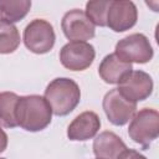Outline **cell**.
Wrapping results in <instances>:
<instances>
[{
    "mask_svg": "<svg viewBox=\"0 0 159 159\" xmlns=\"http://www.w3.org/2000/svg\"><path fill=\"white\" fill-rule=\"evenodd\" d=\"M6 147H7V135L0 128V154L6 149Z\"/></svg>",
    "mask_w": 159,
    "mask_h": 159,
    "instance_id": "19",
    "label": "cell"
},
{
    "mask_svg": "<svg viewBox=\"0 0 159 159\" xmlns=\"http://www.w3.org/2000/svg\"><path fill=\"white\" fill-rule=\"evenodd\" d=\"M97 159H98V158H97Z\"/></svg>",
    "mask_w": 159,
    "mask_h": 159,
    "instance_id": "21",
    "label": "cell"
},
{
    "mask_svg": "<svg viewBox=\"0 0 159 159\" xmlns=\"http://www.w3.org/2000/svg\"><path fill=\"white\" fill-rule=\"evenodd\" d=\"M138 19L137 6L133 1L129 0H112L108 15H107V26L116 31L123 32L133 27Z\"/></svg>",
    "mask_w": 159,
    "mask_h": 159,
    "instance_id": "10",
    "label": "cell"
},
{
    "mask_svg": "<svg viewBox=\"0 0 159 159\" xmlns=\"http://www.w3.org/2000/svg\"><path fill=\"white\" fill-rule=\"evenodd\" d=\"M20 45V34L16 26L0 20V53H11Z\"/></svg>",
    "mask_w": 159,
    "mask_h": 159,
    "instance_id": "16",
    "label": "cell"
},
{
    "mask_svg": "<svg viewBox=\"0 0 159 159\" xmlns=\"http://www.w3.org/2000/svg\"><path fill=\"white\" fill-rule=\"evenodd\" d=\"M127 149L125 143L113 132L104 130L93 140V153L98 159H117Z\"/></svg>",
    "mask_w": 159,
    "mask_h": 159,
    "instance_id": "12",
    "label": "cell"
},
{
    "mask_svg": "<svg viewBox=\"0 0 159 159\" xmlns=\"http://www.w3.org/2000/svg\"><path fill=\"white\" fill-rule=\"evenodd\" d=\"M112 0H92L86 4V15L93 25L107 26V15Z\"/></svg>",
    "mask_w": 159,
    "mask_h": 159,
    "instance_id": "17",
    "label": "cell"
},
{
    "mask_svg": "<svg viewBox=\"0 0 159 159\" xmlns=\"http://www.w3.org/2000/svg\"><path fill=\"white\" fill-rule=\"evenodd\" d=\"M114 55L128 63H147L153 58L154 51L148 37L137 32L119 40Z\"/></svg>",
    "mask_w": 159,
    "mask_h": 159,
    "instance_id": "4",
    "label": "cell"
},
{
    "mask_svg": "<svg viewBox=\"0 0 159 159\" xmlns=\"http://www.w3.org/2000/svg\"><path fill=\"white\" fill-rule=\"evenodd\" d=\"M117 159H147V158L143 154H140L139 152H137L134 149H128L127 148L125 150H123L119 154V157Z\"/></svg>",
    "mask_w": 159,
    "mask_h": 159,
    "instance_id": "18",
    "label": "cell"
},
{
    "mask_svg": "<svg viewBox=\"0 0 159 159\" xmlns=\"http://www.w3.org/2000/svg\"><path fill=\"white\" fill-rule=\"evenodd\" d=\"M56 35L52 25L42 19L32 20L24 30V43L34 53H47L55 45Z\"/></svg>",
    "mask_w": 159,
    "mask_h": 159,
    "instance_id": "5",
    "label": "cell"
},
{
    "mask_svg": "<svg viewBox=\"0 0 159 159\" xmlns=\"http://www.w3.org/2000/svg\"><path fill=\"white\" fill-rule=\"evenodd\" d=\"M52 118V109L45 97L30 94L19 97L16 106L17 125L29 132H39L45 129Z\"/></svg>",
    "mask_w": 159,
    "mask_h": 159,
    "instance_id": "1",
    "label": "cell"
},
{
    "mask_svg": "<svg viewBox=\"0 0 159 159\" xmlns=\"http://www.w3.org/2000/svg\"><path fill=\"white\" fill-rule=\"evenodd\" d=\"M19 96L14 92H0V124L5 128L17 127L16 106Z\"/></svg>",
    "mask_w": 159,
    "mask_h": 159,
    "instance_id": "14",
    "label": "cell"
},
{
    "mask_svg": "<svg viewBox=\"0 0 159 159\" xmlns=\"http://www.w3.org/2000/svg\"><path fill=\"white\" fill-rule=\"evenodd\" d=\"M61 27L65 36L72 41L86 42V40H91L96 35L93 22L88 19L86 12L80 9L67 11L62 17Z\"/></svg>",
    "mask_w": 159,
    "mask_h": 159,
    "instance_id": "8",
    "label": "cell"
},
{
    "mask_svg": "<svg viewBox=\"0 0 159 159\" xmlns=\"http://www.w3.org/2000/svg\"><path fill=\"white\" fill-rule=\"evenodd\" d=\"M0 159H4V158H0Z\"/></svg>",
    "mask_w": 159,
    "mask_h": 159,
    "instance_id": "20",
    "label": "cell"
},
{
    "mask_svg": "<svg viewBox=\"0 0 159 159\" xmlns=\"http://www.w3.org/2000/svg\"><path fill=\"white\" fill-rule=\"evenodd\" d=\"M30 7V0H0V16L2 20L12 24L24 19Z\"/></svg>",
    "mask_w": 159,
    "mask_h": 159,
    "instance_id": "15",
    "label": "cell"
},
{
    "mask_svg": "<svg viewBox=\"0 0 159 159\" xmlns=\"http://www.w3.org/2000/svg\"><path fill=\"white\" fill-rule=\"evenodd\" d=\"M94 57V47L83 41H71L60 51V61L62 66L71 71H83L88 68Z\"/></svg>",
    "mask_w": 159,
    "mask_h": 159,
    "instance_id": "6",
    "label": "cell"
},
{
    "mask_svg": "<svg viewBox=\"0 0 159 159\" xmlns=\"http://www.w3.org/2000/svg\"><path fill=\"white\" fill-rule=\"evenodd\" d=\"M101 128V119L97 113L86 111L78 114L67 128V137L71 140H88L93 138Z\"/></svg>",
    "mask_w": 159,
    "mask_h": 159,
    "instance_id": "11",
    "label": "cell"
},
{
    "mask_svg": "<svg viewBox=\"0 0 159 159\" xmlns=\"http://www.w3.org/2000/svg\"><path fill=\"white\" fill-rule=\"evenodd\" d=\"M130 139L143 149H148L159 135V113L153 108H143L132 117L128 128Z\"/></svg>",
    "mask_w": 159,
    "mask_h": 159,
    "instance_id": "3",
    "label": "cell"
},
{
    "mask_svg": "<svg viewBox=\"0 0 159 159\" xmlns=\"http://www.w3.org/2000/svg\"><path fill=\"white\" fill-rule=\"evenodd\" d=\"M119 93L132 102L144 101L153 92V80L144 71H130L118 83Z\"/></svg>",
    "mask_w": 159,
    "mask_h": 159,
    "instance_id": "9",
    "label": "cell"
},
{
    "mask_svg": "<svg viewBox=\"0 0 159 159\" xmlns=\"http://www.w3.org/2000/svg\"><path fill=\"white\" fill-rule=\"evenodd\" d=\"M45 99L56 116H67L81 101V89L71 78H55L45 89Z\"/></svg>",
    "mask_w": 159,
    "mask_h": 159,
    "instance_id": "2",
    "label": "cell"
},
{
    "mask_svg": "<svg viewBox=\"0 0 159 159\" xmlns=\"http://www.w3.org/2000/svg\"><path fill=\"white\" fill-rule=\"evenodd\" d=\"M132 70V63L124 62L114 53H111L102 60L98 67V75L106 83L116 84L119 83V81Z\"/></svg>",
    "mask_w": 159,
    "mask_h": 159,
    "instance_id": "13",
    "label": "cell"
},
{
    "mask_svg": "<svg viewBox=\"0 0 159 159\" xmlns=\"http://www.w3.org/2000/svg\"><path fill=\"white\" fill-rule=\"evenodd\" d=\"M102 106L108 120L114 125H124L137 111V103L123 97L117 88L106 93Z\"/></svg>",
    "mask_w": 159,
    "mask_h": 159,
    "instance_id": "7",
    "label": "cell"
}]
</instances>
